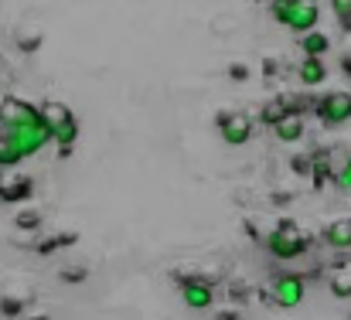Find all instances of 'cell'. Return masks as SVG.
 Masks as SVG:
<instances>
[{"mask_svg":"<svg viewBox=\"0 0 351 320\" xmlns=\"http://www.w3.org/2000/svg\"><path fill=\"white\" fill-rule=\"evenodd\" d=\"M0 136L21 157H34L38 150H45L51 143V133H48V123L41 116V106H31L17 96L0 99Z\"/></svg>","mask_w":351,"mask_h":320,"instance_id":"obj_1","label":"cell"},{"mask_svg":"<svg viewBox=\"0 0 351 320\" xmlns=\"http://www.w3.org/2000/svg\"><path fill=\"white\" fill-rule=\"evenodd\" d=\"M263 245H266V249H269V256H276L280 262H290V259H300V256L307 252L311 235H307L297 221L283 218V221H276V225H273V232L263 238Z\"/></svg>","mask_w":351,"mask_h":320,"instance_id":"obj_2","label":"cell"},{"mask_svg":"<svg viewBox=\"0 0 351 320\" xmlns=\"http://www.w3.org/2000/svg\"><path fill=\"white\" fill-rule=\"evenodd\" d=\"M269 10H273V17H276L283 27H290V31H297V34L314 31L317 21H321L317 0H273Z\"/></svg>","mask_w":351,"mask_h":320,"instance_id":"obj_3","label":"cell"},{"mask_svg":"<svg viewBox=\"0 0 351 320\" xmlns=\"http://www.w3.org/2000/svg\"><path fill=\"white\" fill-rule=\"evenodd\" d=\"M41 116H45L48 133H51V140L58 147H75V140H79V119H75L72 106L51 99V103H41Z\"/></svg>","mask_w":351,"mask_h":320,"instance_id":"obj_4","label":"cell"},{"mask_svg":"<svg viewBox=\"0 0 351 320\" xmlns=\"http://www.w3.org/2000/svg\"><path fill=\"white\" fill-rule=\"evenodd\" d=\"M266 293H269V304H276L283 310H293L307 297V280L300 273H280V276L269 280V290Z\"/></svg>","mask_w":351,"mask_h":320,"instance_id":"obj_5","label":"cell"},{"mask_svg":"<svg viewBox=\"0 0 351 320\" xmlns=\"http://www.w3.org/2000/svg\"><path fill=\"white\" fill-rule=\"evenodd\" d=\"M215 126H219V136H222L229 147H245V143L252 140V116L242 112V109L219 112V116H215Z\"/></svg>","mask_w":351,"mask_h":320,"instance_id":"obj_6","label":"cell"},{"mask_svg":"<svg viewBox=\"0 0 351 320\" xmlns=\"http://www.w3.org/2000/svg\"><path fill=\"white\" fill-rule=\"evenodd\" d=\"M314 112L324 126H345L351 119V93H328L314 103Z\"/></svg>","mask_w":351,"mask_h":320,"instance_id":"obj_7","label":"cell"},{"mask_svg":"<svg viewBox=\"0 0 351 320\" xmlns=\"http://www.w3.org/2000/svg\"><path fill=\"white\" fill-rule=\"evenodd\" d=\"M181 280V300L191 310H208L215 304V286L205 276H178Z\"/></svg>","mask_w":351,"mask_h":320,"instance_id":"obj_8","label":"cell"},{"mask_svg":"<svg viewBox=\"0 0 351 320\" xmlns=\"http://www.w3.org/2000/svg\"><path fill=\"white\" fill-rule=\"evenodd\" d=\"M31 195H34V177L27 174H7L0 181V201L7 205H24Z\"/></svg>","mask_w":351,"mask_h":320,"instance_id":"obj_9","label":"cell"},{"mask_svg":"<svg viewBox=\"0 0 351 320\" xmlns=\"http://www.w3.org/2000/svg\"><path fill=\"white\" fill-rule=\"evenodd\" d=\"M304 130H307V123H304V112H287L276 126H273V133H276V140L280 143H297L300 136H304Z\"/></svg>","mask_w":351,"mask_h":320,"instance_id":"obj_10","label":"cell"},{"mask_svg":"<svg viewBox=\"0 0 351 320\" xmlns=\"http://www.w3.org/2000/svg\"><path fill=\"white\" fill-rule=\"evenodd\" d=\"M324 242L331 249H351V218H335L328 228H324Z\"/></svg>","mask_w":351,"mask_h":320,"instance_id":"obj_11","label":"cell"},{"mask_svg":"<svg viewBox=\"0 0 351 320\" xmlns=\"http://www.w3.org/2000/svg\"><path fill=\"white\" fill-rule=\"evenodd\" d=\"M297 75H300V82H304L307 89H314V86H321V82L328 79V65H324L321 58H311V55H304V62H300Z\"/></svg>","mask_w":351,"mask_h":320,"instance_id":"obj_12","label":"cell"},{"mask_svg":"<svg viewBox=\"0 0 351 320\" xmlns=\"http://www.w3.org/2000/svg\"><path fill=\"white\" fill-rule=\"evenodd\" d=\"M300 48H304V55H311V58H324V55L331 51V38L314 27V31L300 34Z\"/></svg>","mask_w":351,"mask_h":320,"instance_id":"obj_13","label":"cell"},{"mask_svg":"<svg viewBox=\"0 0 351 320\" xmlns=\"http://www.w3.org/2000/svg\"><path fill=\"white\" fill-rule=\"evenodd\" d=\"M331 293L335 297H351V262H338L331 269Z\"/></svg>","mask_w":351,"mask_h":320,"instance_id":"obj_14","label":"cell"},{"mask_svg":"<svg viewBox=\"0 0 351 320\" xmlns=\"http://www.w3.org/2000/svg\"><path fill=\"white\" fill-rule=\"evenodd\" d=\"M290 112V106H287V99L283 96H276V99H269V103H263V109H259V123H266L269 130L283 119Z\"/></svg>","mask_w":351,"mask_h":320,"instance_id":"obj_15","label":"cell"},{"mask_svg":"<svg viewBox=\"0 0 351 320\" xmlns=\"http://www.w3.org/2000/svg\"><path fill=\"white\" fill-rule=\"evenodd\" d=\"M41 41H45V34H41V31H21V34H17V48H21L24 55L38 51V48H41Z\"/></svg>","mask_w":351,"mask_h":320,"instance_id":"obj_16","label":"cell"},{"mask_svg":"<svg viewBox=\"0 0 351 320\" xmlns=\"http://www.w3.org/2000/svg\"><path fill=\"white\" fill-rule=\"evenodd\" d=\"M21 160H24V157H21V153H17V150H14V147H10V143L0 136V167H17Z\"/></svg>","mask_w":351,"mask_h":320,"instance_id":"obj_17","label":"cell"},{"mask_svg":"<svg viewBox=\"0 0 351 320\" xmlns=\"http://www.w3.org/2000/svg\"><path fill=\"white\" fill-rule=\"evenodd\" d=\"M14 225H17V228H24V232H34V228L41 225V214L38 212H17L14 214Z\"/></svg>","mask_w":351,"mask_h":320,"instance_id":"obj_18","label":"cell"},{"mask_svg":"<svg viewBox=\"0 0 351 320\" xmlns=\"http://www.w3.org/2000/svg\"><path fill=\"white\" fill-rule=\"evenodd\" d=\"M331 10L345 24V31H351V0H331Z\"/></svg>","mask_w":351,"mask_h":320,"instance_id":"obj_19","label":"cell"},{"mask_svg":"<svg viewBox=\"0 0 351 320\" xmlns=\"http://www.w3.org/2000/svg\"><path fill=\"white\" fill-rule=\"evenodd\" d=\"M290 167H293L300 177H311V174H314V157H304V153H297V157L290 160Z\"/></svg>","mask_w":351,"mask_h":320,"instance_id":"obj_20","label":"cell"},{"mask_svg":"<svg viewBox=\"0 0 351 320\" xmlns=\"http://www.w3.org/2000/svg\"><path fill=\"white\" fill-rule=\"evenodd\" d=\"M226 72H229V79H235V82H245V79L252 75V69H249L245 62H229V69H226Z\"/></svg>","mask_w":351,"mask_h":320,"instance_id":"obj_21","label":"cell"},{"mask_svg":"<svg viewBox=\"0 0 351 320\" xmlns=\"http://www.w3.org/2000/svg\"><path fill=\"white\" fill-rule=\"evenodd\" d=\"M338 188H341V191H348V195H351V153L345 157V164L338 167Z\"/></svg>","mask_w":351,"mask_h":320,"instance_id":"obj_22","label":"cell"},{"mask_svg":"<svg viewBox=\"0 0 351 320\" xmlns=\"http://www.w3.org/2000/svg\"><path fill=\"white\" fill-rule=\"evenodd\" d=\"M62 280H69V283H79V280H86V269H62Z\"/></svg>","mask_w":351,"mask_h":320,"instance_id":"obj_23","label":"cell"},{"mask_svg":"<svg viewBox=\"0 0 351 320\" xmlns=\"http://www.w3.org/2000/svg\"><path fill=\"white\" fill-rule=\"evenodd\" d=\"M0 307H3V314H21V300H7V297H3Z\"/></svg>","mask_w":351,"mask_h":320,"instance_id":"obj_24","label":"cell"},{"mask_svg":"<svg viewBox=\"0 0 351 320\" xmlns=\"http://www.w3.org/2000/svg\"><path fill=\"white\" fill-rule=\"evenodd\" d=\"M215 320H239V310H222V314H215Z\"/></svg>","mask_w":351,"mask_h":320,"instance_id":"obj_25","label":"cell"},{"mask_svg":"<svg viewBox=\"0 0 351 320\" xmlns=\"http://www.w3.org/2000/svg\"><path fill=\"white\" fill-rule=\"evenodd\" d=\"M263 72H266V75H273V72H276V62H273V58H266V62H263Z\"/></svg>","mask_w":351,"mask_h":320,"instance_id":"obj_26","label":"cell"},{"mask_svg":"<svg viewBox=\"0 0 351 320\" xmlns=\"http://www.w3.org/2000/svg\"><path fill=\"white\" fill-rule=\"evenodd\" d=\"M341 69H345V72L351 75V55H345V58H341Z\"/></svg>","mask_w":351,"mask_h":320,"instance_id":"obj_27","label":"cell"},{"mask_svg":"<svg viewBox=\"0 0 351 320\" xmlns=\"http://www.w3.org/2000/svg\"><path fill=\"white\" fill-rule=\"evenodd\" d=\"M31 320H48V317H31Z\"/></svg>","mask_w":351,"mask_h":320,"instance_id":"obj_28","label":"cell"},{"mask_svg":"<svg viewBox=\"0 0 351 320\" xmlns=\"http://www.w3.org/2000/svg\"><path fill=\"white\" fill-rule=\"evenodd\" d=\"M0 181H3V177H0Z\"/></svg>","mask_w":351,"mask_h":320,"instance_id":"obj_29","label":"cell"}]
</instances>
